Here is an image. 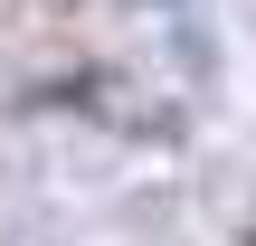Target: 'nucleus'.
<instances>
[{"label": "nucleus", "instance_id": "f257e3e1", "mask_svg": "<svg viewBox=\"0 0 256 246\" xmlns=\"http://www.w3.org/2000/svg\"><path fill=\"white\" fill-rule=\"evenodd\" d=\"M0 246H256V0H0Z\"/></svg>", "mask_w": 256, "mask_h": 246}]
</instances>
